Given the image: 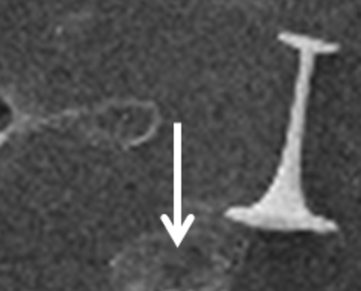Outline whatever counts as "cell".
<instances>
[{"label":"cell","mask_w":361,"mask_h":291,"mask_svg":"<svg viewBox=\"0 0 361 291\" xmlns=\"http://www.w3.org/2000/svg\"><path fill=\"white\" fill-rule=\"evenodd\" d=\"M312 70L313 53L304 49L295 88L288 142L283 151L277 177L263 199L254 204L252 207L239 210L236 216L239 221L274 230H316L325 233L336 228L333 222L314 216L307 209L300 182V156Z\"/></svg>","instance_id":"obj_1"}]
</instances>
